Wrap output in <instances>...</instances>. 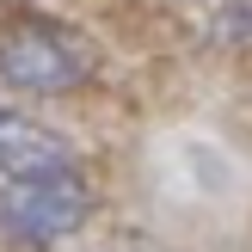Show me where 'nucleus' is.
<instances>
[{
  "label": "nucleus",
  "mask_w": 252,
  "mask_h": 252,
  "mask_svg": "<svg viewBox=\"0 0 252 252\" xmlns=\"http://www.w3.org/2000/svg\"><path fill=\"white\" fill-rule=\"evenodd\" d=\"M86 216H93V185H86L80 160L31 166L0 185V240L19 252H49L74 240L86 228Z\"/></svg>",
  "instance_id": "1"
},
{
  "label": "nucleus",
  "mask_w": 252,
  "mask_h": 252,
  "mask_svg": "<svg viewBox=\"0 0 252 252\" xmlns=\"http://www.w3.org/2000/svg\"><path fill=\"white\" fill-rule=\"evenodd\" d=\"M93 68H98V56H93V43L80 31H68L56 19H37V12L0 19V86L49 98V93L86 86Z\"/></svg>",
  "instance_id": "2"
},
{
  "label": "nucleus",
  "mask_w": 252,
  "mask_h": 252,
  "mask_svg": "<svg viewBox=\"0 0 252 252\" xmlns=\"http://www.w3.org/2000/svg\"><path fill=\"white\" fill-rule=\"evenodd\" d=\"M56 160H74V148L62 142L49 123H37L31 111H19V105L0 98V185L19 179V172H31V166H56Z\"/></svg>",
  "instance_id": "3"
},
{
  "label": "nucleus",
  "mask_w": 252,
  "mask_h": 252,
  "mask_svg": "<svg viewBox=\"0 0 252 252\" xmlns=\"http://www.w3.org/2000/svg\"><path fill=\"white\" fill-rule=\"evenodd\" d=\"M111 252H160V246H111Z\"/></svg>",
  "instance_id": "4"
}]
</instances>
